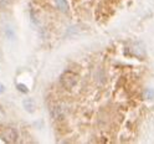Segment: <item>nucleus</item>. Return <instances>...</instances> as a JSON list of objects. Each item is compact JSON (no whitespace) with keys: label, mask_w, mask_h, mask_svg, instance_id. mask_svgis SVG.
Here are the masks:
<instances>
[{"label":"nucleus","mask_w":154,"mask_h":144,"mask_svg":"<svg viewBox=\"0 0 154 144\" xmlns=\"http://www.w3.org/2000/svg\"><path fill=\"white\" fill-rule=\"evenodd\" d=\"M77 83V77L76 75L71 71H67L61 76V84L65 88L71 90L75 87V84Z\"/></svg>","instance_id":"obj_1"},{"label":"nucleus","mask_w":154,"mask_h":144,"mask_svg":"<svg viewBox=\"0 0 154 144\" xmlns=\"http://www.w3.org/2000/svg\"><path fill=\"white\" fill-rule=\"evenodd\" d=\"M3 139L6 143H15L17 140V130L13 127H8L3 132Z\"/></svg>","instance_id":"obj_2"},{"label":"nucleus","mask_w":154,"mask_h":144,"mask_svg":"<svg viewBox=\"0 0 154 144\" xmlns=\"http://www.w3.org/2000/svg\"><path fill=\"white\" fill-rule=\"evenodd\" d=\"M52 116L55 119H63L65 116H66V108L63 107V106H56V107H54L52 109Z\"/></svg>","instance_id":"obj_3"},{"label":"nucleus","mask_w":154,"mask_h":144,"mask_svg":"<svg viewBox=\"0 0 154 144\" xmlns=\"http://www.w3.org/2000/svg\"><path fill=\"white\" fill-rule=\"evenodd\" d=\"M23 104H24V108H25L29 113H32V112L35 111L36 106H35V102H34L32 98H26V100H24Z\"/></svg>","instance_id":"obj_4"},{"label":"nucleus","mask_w":154,"mask_h":144,"mask_svg":"<svg viewBox=\"0 0 154 144\" xmlns=\"http://www.w3.org/2000/svg\"><path fill=\"white\" fill-rule=\"evenodd\" d=\"M55 4L60 9V11H62V13L69 11V4H67L66 0H55Z\"/></svg>","instance_id":"obj_5"},{"label":"nucleus","mask_w":154,"mask_h":144,"mask_svg":"<svg viewBox=\"0 0 154 144\" xmlns=\"http://www.w3.org/2000/svg\"><path fill=\"white\" fill-rule=\"evenodd\" d=\"M16 88L20 91V92H23V93H27L29 92L27 87H26L25 84H23V83H16Z\"/></svg>","instance_id":"obj_6"},{"label":"nucleus","mask_w":154,"mask_h":144,"mask_svg":"<svg viewBox=\"0 0 154 144\" xmlns=\"http://www.w3.org/2000/svg\"><path fill=\"white\" fill-rule=\"evenodd\" d=\"M4 92H5V86L0 83V94H2V93H4Z\"/></svg>","instance_id":"obj_7"}]
</instances>
